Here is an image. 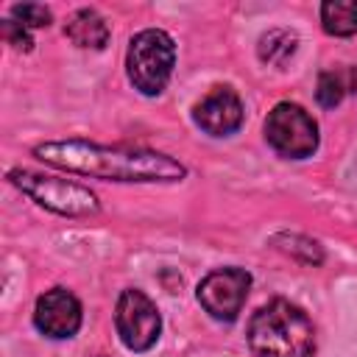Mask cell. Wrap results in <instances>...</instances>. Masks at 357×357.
Listing matches in <instances>:
<instances>
[{"label":"cell","mask_w":357,"mask_h":357,"mask_svg":"<svg viewBox=\"0 0 357 357\" xmlns=\"http://www.w3.org/2000/svg\"><path fill=\"white\" fill-rule=\"evenodd\" d=\"M33 156L64 173H78L100 181L128 184H173L187 176V167L151 148L100 145L89 139H50L33 145Z\"/></svg>","instance_id":"6da1fadb"},{"label":"cell","mask_w":357,"mask_h":357,"mask_svg":"<svg viewBox=\"0 0 357 357\" xmlns=\"http://www.w3.org/2000/svg\"><path fill=\"white\" fill-rule=\"evenodd\" d=\"M248 346L257 357H312L315 326L301 307L273 298L251 315Z\"/></svg>","instance_id":"7a4b0ae2"},{"label":"cell","mask_w":357,"mask_h":357,"mask_svg":"<svg viewBox=\"0 0 357 357\" xmlns=\"http://www.w3.org/2000/svg\"><path fill=\"white\" fill-rule=\"evenodd\" d=\"M173 64H176V45L170 33L159 28H145L131 36L126 53V70L134 89H139L142 95H159L173 75Z\"/></svg>","instance_id":"3957f363"},{"label":"cell","mask_w":357,"mask_h":357,"mask_svg":"<svg viewBox=\"0 0 357 357\" xmlns=\"http://www.w3.org/2000/svg\"><path fill=\"white\" fill-rule=\"evenodd\" d=\"M8 181L25 192L31 201H36L39 206L64 215V218H89L100 212L98 195L89 187H81L75 181L67 178H56V176H45V173H33V170H8Z\"/></svg>","instance_id":"277c9868"},{"label":"cell","mask_w":357,"mask_h":357,"mask_svg":"<svg viewBox=\"0 0 357 357\" xmlns=\"http://www.w3.org/2000/svg\"><path fill=\"white\" fill-rule=\"evenodd\" d=\"M265 139L284 159H307L318 148V123L298 103L282 100L265 117Z\"/></svg>","instance_id":"5b68a950"},{"label":"cell","mask_w":357,"mask_h":357,"mask_svg":"<svg viewBox=\"0 0 357 357\" xmlns=\"http://www.w3.org/2000/svg\"><path fill=\"white\" fill-rule=\"evenodd\" d=\"M114 326L126 349L131 351H148L162 332V315L156 304L137 287H128L117 298L114 310Z\"/></svg>","instance_id":"8992f818"},{"label":"cell","mask_w":357,"mask_h":357,"mask_svg":"<svg viewBox=\"0 0 357 357\" xmlns=\"http://www.w3.org/2000/svg\"><path fill=\"white\" fill-rule=\"evenodd\" d=\"M251 276L243 268H218L198 284V301L215 321H234L245 304Z\"/></svg>","instance_id":"52a82bcc"},{"label":"cell","mask_w":357,"mask_h":357,"mask_svg":"<svg viewBox=\"0 0 357 357\" xmlns=\"http://www.w3.org/2000/svg\"><path fill=\"white\" fill-rule=\"evenodd\" d=\"M33 324L45 337L64 340L81 329V301L67 287L45 290L33 307Z\"/></svg>","instance_id":"ba28073f"},{"label":"cell","mask_w":357,"mask_h":357,"mask_svg":"<svg viewBox=\"0 0 357 357\" xmlns=\"http://www.w3.org/2000/svg\"><path fill=\"white\" fill-rule=\"evenodd\" d=\"M192 120L212 137H229L243 126V103L231 86H212L195 106Z\"/></svg>","instance_id":"9c48e42d"},{"label":"cell","mask_w":357,"mask_h":357,"mask_svg":"<svg viewBox=\"0 0 357 357\" xmlns=\"http://www.w3.org/2000/svg\"><path fill=\"white\" fill-rule=\"evenodd\" d=\"M64 36L78 47L100 50L109 42V25L95 8H78L64 22Z\"/></svg>","instance_id":"30bf717a"},{"label":"cell","mask_w":357,"mask_h":357,"mask_svg":"<svg viewBox=\"0 0 357 357\" xmlns=\"http://www.w3.org/2000/svg\"><path fill=\"white\" fill-rule=\"evenodd\" d=\"M354 89H357V70L354 67H335V70H324L318 75L315 98L324 109H335Z\"/></svg>","instance_id":"8fae6325"},{"label":"cell","mask_w":357,"mask_h":357,"mask_svg":"<svg viewBox=\"0 0 357 357\" xmlns=\"http://www.w3.org/2000/svg\"><path fill=\"white\" fill-rule=\"evenodd\" d=\"M298 47V36L287 28H273L268 33L259 36V45H257V53H259V61L262 64H271V67H284L293 53Z\"/></svg>","instance_id":"7c38bea8"},{"label":"cell","mask_w":357,"mask_h":357,"mask_svg":"<svg viewBox=\"0 0 357 357\" xmlns=\"http://www.w3.org/2000/svg\"><path fill=\"white\" fill-rule=\"evenodd\" d=\"M321 25L332 36L357 33V0H326L321 6Z\"/></svg>","instance_id":"4fadbf2b"},{"label":"cell","mask_w":357,"mask_h":357,"mask_svg":"<svg viewBox=\"0 0 357 357\" xmlns=\"http://www.w3.org/2000/svg\"><path fill=\"white\" fill-rule=\"evenodd\" d=\"M276 243H287V245H279L282 251H287V254H293V257H298L301 262H307V265H318L321 259H324V251H321V245L315 243V240H310V237H301V234H279V237H273Z\"/></svg>","instance_id":"5bb4252c"},{"label":"cell","mask_w":357,"mask_h":357,"mask_svg":"<svg viewBox=\"0 0 357 357\" xmlns=\"http://www.w3.org/2000/svg\"><path fill=\"white\" fill-rule=\"evenodd\" d=\"M11 17L25 28H47L50 25V11L36 3H17L11 8Z\"/></svg>","instance_id":"9a60e30c"},{"label":"cell","mask_w":357,"mask_h":357,"mask_svg":"<svg viewBox=\"0 0 357 357\" xmlns=\"http://www.w3.org/2000/svg\"><path fill=\"white\" fill-rule=\"evenodd\" d=\"M3 36H6V42L14 47V50H31L33 47V39H31V33H28V28L25 25H20L17 20H6L3 22Z\"/></svg>","instance_id":"2e32d148"},{"label":"cell","mask_w":357,"mask_h":357,"mask_svg":"<svg viewBox=\"0 0 357 357\" xmlns=\"http://www.w3.org/2000/svg\"><path fill=\"white\" fill-rule=\"evenodd\" d=\"M100 357H106V354H100Z\"/></svg>","instance_id":"e0dca14e"}]
</instances>
